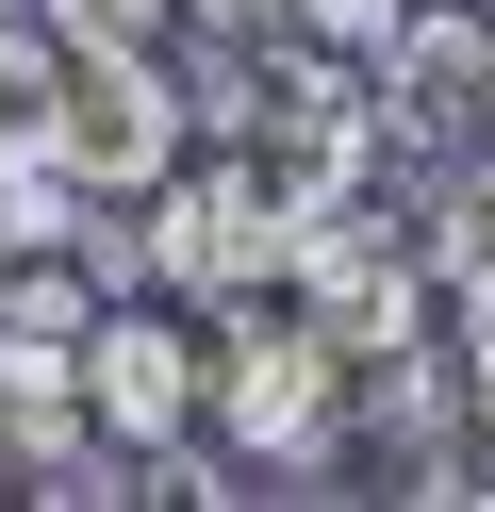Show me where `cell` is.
<instances>
[{
  "label": "cell",
  "instance_id": "30bf717a",
  "mask_svg": "<svg viewBox=\"0 0 495 512\" xmlns=\"http://www.w3.org/2000/svg\"><path fill=\"white\" fill-rule=\"evenodd\" d=\"M182 17H264V0H182Z\"/></svg>",
  "mask_w": 495,
  "mask_h": 512
},
{
  "label": "cell",
  "instance_id": "277c9868",
  "mask_svg": "<svg viewBox=\"0 0 495 512\" xmlns=\"http://www.w3.org/2000/svg\"><path fill=\"white\" fill-rule=\"evenodd\" d=\"M380 149L396 166H479L495 149V17H396L380 34Z\"/></svg>",
  "mask_w": 495,
  "mask_h": 512
},
{
  "label": "cell",
  "instance_id": "ba28073f",
  "mask_svg": "<svg viewBox=\"0 0 495 512\" xmlns=\"http://www.w3.org/2000/svg\"><path fill=\"white\" fill-rule=\"evenodd\" d=\"M264 17H281V34H314V50H363V67H380V34L413 17V0H264Z\"/></svg>",
  "mask_w": 495,
  "mask_h": 512
},
{
  "label": "cell",
  "instance_id": "8992f818",
  "mask_svg": "<svg viewBox=\"0 0 495 512\" xmlns=\"http://www.w3.org/2000/svg\"><path fill=\"white\" fill-rule=\"evenodd\" d=\"M83 215H99V182L66 166L50 133H33V149H0V265H50V248H83Z\"/></svg>",
  "mask_w": 495,
  "mask_h": 512
},
{
  "label": "cell",
  "instance_id": "8fae6325",
  "mask_svg": "<svg viewBox=\"0 0 495 512\" xmlns=\"http://www.w3.org/2000/svg\"><path fill=\"white\" fill-rule=\"evenodd\" d=\"M0 17H17V0H0Z\"/></svg>",
  "mask_w": 495,
  "mask_h": 512
},
{
  "label": "cell",
  "instance_id": "3957f363",
  "mask_svg": "<svg viewBox=\"0 0 495 512\" xmlns=\"http://www.w3.org/2000/svg\"><path fill=\"white\" fill-rule=\"evenodd\" d=\"M50 149L99 182V199H149V182L198 149V116H182V67H165L149 34H132V50H66V83H50Z\"/></svg>",
  "mask_w": 495,
  "mask_h": 512
},
{
  "label": "cell",
  "instance_id": "5b68a950",
  "mask_svg": "<svg viewBox=\"0 0 495 512\" xmlns=\"http://www.w3.org/2000/svg\"><path fill=\"white\" fill-rule=\"evenodd\" d=\"M198 380H215V347L182 331V314H149V298H99V331H83V413L116 446H165V430H198Z\"/></svg>",
  "mask_w": 495,
  "mask_h": 512
},
{
  "label": "cell",
  "instance_id": "6da1fadb",
  "mask_svg": "<svg viewBox=\"0 0 495 512\" xmlns=\"http://www.w3.org/2000/svg\"><path fill=\"white\" fill-rule=\"evenodd\" d=\"M198 413H215V446H231L248 479H314L330 430H347V364H330V331H314L297 298H231Z\"/></svg>",
  "mask_w": 495,
  "mask_h": 512
},
{
  "label": "cell",
  "instance_id": "9c48e42d",
  "mask_svg": "<svg viewBox=\"0 0 495 512\" xmlns=\"http://www.w3.org/2000/svg\"><path fill=\"white\" fill-rule=\"evenodd\" d=\"M33 17H50L66 50H132V34H165L182 0H33Z\"/></svg>",
  "mask_w": 495,
  "mask_h": 512
},
{
  "label": "cell",
  "instance_id": "52a82bcc",
  "mask_svg": "<svg viewBox=\"0 0 495 512\" xmlns=\"http://www.w3.org/2000/svg\"><path fill=\"white\" fill-rule=\"evenodd\" d=\"M50 83H66V34L17 0V17H0V149H33V133H50Z\"/></svg>",
  "mask_w": 495,
  "mask_h": 512
},
{
  "label": "cell",
  "instance_id": "7a4b0ae2",
  "mask_svg": "<svg viewBox=\"0 0 495 512\" xmlns=\"http://www.w3.org/2000/svg\"><path fill=\"white\" fill-rule=\"evenodd\" d=\"M281 265H297V199L248 149H182V166L149 182V298L231 314V298H281Z\"/></svg>",
  "mask_w": 495,
  "mask_h": 512
}]
</instances>
